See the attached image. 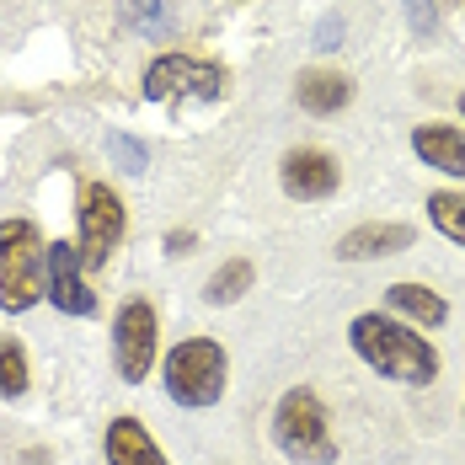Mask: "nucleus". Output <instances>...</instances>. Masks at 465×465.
<instances>
[{"label": "nucleus", "mask_w": 465, "mask_h": 465, "mask_svg": "<svg viewBox=\"0 0 465 465\" xmlns=\"http://www.w3.org/2000/svg\"><path fill=\"white\" fill-rule=\"evenodd\" d=\"M75 220H81V262L102 268L113 257V246L124 241V231H129L118 193L107 183H86L81 187V203H75Z\"/></svg>", "instance_id": "5"}, {"label": "nucleus", "mask_w": 465, "mask_h": 465, "mask_svg": "<svg viewBox=\"0 0 465 465\" xmlns=\"http://www.w3.org/2000/svg\"><path fill=\"white\" fill-rule=\"evenodd\" d=\"M407 16H412V27H418L422 38L433 33V5H428V0H407Z\"/></svg>", "instance_id": "20"}, {"label": "nucleus", "mask_w": 465, "mask_h": 465, "mask_svg": "<svg viewBox=\"0 0 465 465\" xmlns=\"http://www.w3.org/2000/svg\"><path fill=\"white\" fill-rule=\"evenodd\" d=\"M337 44H342V16H326L316 27V48H337Z\"/></svg>", "instance_id": "21"}, {"label": "nucleus", "mask_w": 465, "mask_h": 465, "mask_svg": "<svg viewBox=\"0 0 465 465\" xmlns=\"http://www.w3.org/2000/svg\"><path fill=\"white\" fill-rule=\"evenodd\" d=\"M113 364L129 385H140L155 364V311L144 300H129L113 322Z\"/></svg>", "instance_id": "6"}, {"label": "nucleus", "mask_w": 465, "mask_h": 465, "mask_svg": "<svg viewBox=\"0 0 465 465\" xmlns=\"http://www.w3.org/2000/svg\"><path fill=\"white\" fill-rule=\"evenodd\" d=\"M124 5H129V16L140 22L144 33H166V27H172V11L155 5V0H124Z\"/></svg>", "instance_id": "19"}, {"label": "nucleus", "mask_w": 465, "mask_h": 465, "mask_svg": "<svg viewBox=\"0 0 465 465\" xmlns=\"http://www.w3.org/2000/svg\"><path fill=\"white\" fill-rule=\"evenodd\" d=\"M107 150H113V161H118L124 172H144V166H150L144 144H140V140H129V134H113V140H107Z\"/></svg>", "instance_id": "18"}, {"label": "nucleus", "mask_w": 465, "mask_h": 465, "mask_svg": "<svg viewBox=\"0 0 465 465\" xmlns=\"http://www.w3.org/2000/svg\"><path fill=\"white\" fill-rule=\"evenodd\" d=\"M48 273V246L33 220H0V311L22 316L38 305Z\"/></svg>", "instance_id": "2"}, {"label": "nucleus", "mask_w": 465, "mask_h": 465, "mask_svg": "<svg viewBox=\"0 0 465 465\" xmlns=\"http://www.w3.org/2000/svg\"><path fill=\"white\" fill-rule=\"evenodd\" d=\"M300 107L305 113H337V107H348V96H353V81H342V75H326V70H311V75H300Z\"/></svg>", "instance_id": "14"}, {"label": "nucleus", "mask_w": 465, "mask_h": 465, "mask_svg": "<svg viewBox=\"0 0 465 465\" xmlns=\"http://www.w3.org/2000/svg\"><path fill=\"white\" fill-rule=\"evenodd\" d=\"M225 92V75L220 64H198L187 54H166L144 70V96L150 102H172V96H220Z\"/></svg>", "instance_id": "7"}, {"label": "nucleus", "mask_w": 465, "mask_h": 465, "mask_svg": "<svg viewBox=\"0 0 465 465\" xmlns=\"http://www.w3.org/2000/svg\"><path fill=\"white\" fill-rule=\"evenodd\" d=\"M273 444L294 465H331L337 460V444H331V428H326V407L316 401V391L294 385V391L279 396V407H273Z\"/></svg>", "instance_id": "3"}, {"label": "nucleus", "mask_w": 465, "mask_h": 465, "mask_svg": "<svg viewBox=\"0 0 465 465\" xmlns=\"http://www.w3.org/2000/svg\"><path fill=\"white\" fill-rule=\"evenodd\" d=\"M412 150L422 155V166H439L450 177H465V134L450 124H422L412 134Z\"/></svg>", "instance_id": "12"}, {"label": "nucleus", "mask_w": 465, "mask_h": 465, "mask_svg": "<svg viewBox=\"0 0 465 465\" xmlns=\"http://www.w3.org/2000/svg\"><path fill=\"white\" fill-rule=\"evenodd\" d=\"M246 289H252V262H246V257H235V262H225L214 279L203 283V300H209V305H235Z\"/></svg>", "instance_id": "15"}, {"label": "nucleus", "mask_w": 465, "mask_h": 465, "mask_svg": "<svg viewBox=\"0 0 465 465\" xmlns=\"http://www.w3.org/2000/svg\"><path fill=\"white\" fill-rule=\"evenodd\" d=\"M166 391L183 407H214L225 396V348L214 337H193L166 353Z\"/></svg>", "instance_id": "4"}, {"label": "nucleus", "mask_w": 465, "mask_h": 465, "mask_svg": "<svg viewBox=\"0 0 465 465\" xmlns=\"http://www.w3.org/2000/svg\"><path fill=\"white\" fill-rule=\"evenodd\" d=\"M348 342H353V353L380 370L385 380H396V385H428L433 374H439V353H433V342L418 337L412 326L391 322V316H359V322L348 326Z\"/></svg>", "instance_id": "1"}, {"label": "nucleus", "mask_w": 465, "mask_h": 465, "mask_svg": "<svg viewBox=\"0 0 465 465\" xmlns=\"http://www.w3.org/2000/svg\"><path fill=\"white\" fill-rule=\"evenodd\" d=\"M412 246V225H359L337 241V257L342 262H370V257H391V252H407Z\"/></svg>", "instance_id": "10"}, {"label": "nucleus", "mask_w": 465, "mask_h": 465, "mask_svg": "<svg viewBox=\"0 0 465 465\" xmlns=\"http://www.w3.org/2000/svg\"><path fill=\"white\" fill-rule=\"evenodd\" d=\"M107 465H166V455L155 450L140 418H113L107 422Z\"/></svg>", "instance_id": "11"}, {"label": "nucleus", "mask_w": 465, "mask_h": 465, "mask_svg": "<svg viewBox=\"0 0 465 465\" xmlns=\"http://www.w3.org/2000/svg\"><path fill=\"white\" fill-rule=\"evenodd\" d=\"M428 220H433L439 235H450V241L465 246V193H433L428 198Z\"/></svg>", "instance_id": "16"}, {"label": "nucleus", "mask_w": 465, "mask_h": 465, "mask_svg": "<svg viewBox=\"0 0 465 465\" xmlns=\"http://www.w3.org/2000/svg\"><path fill=\"white\" fill-rule=\"evenodd\" d=\"M385 305H391L396 316L418 322V326H444V316H450V305H444L428 283H391V289H385Z\"/></svg>", "instance_id": "13"}, {"label": "nucleus", "mask_w": 465, "mask_h": 465, "mask_svg": "<svg viewBox=\"0 0 465 465\" xmlns=\"http://www.w3.org/2000/svg\"><path fill=\"white\" fill-rule=\"evenodd\" d=\"M460 113H465V96H460Z\"/></svg>", "instance_id": "22"}, {"label": "nucleus", "mask_w": 465, "mask_h": 465, "mask_svg": "<svg viewBox=\"0 0 465 465\" xmlns=\"http://www.w3.org/2000/svg\"><path fill=\"white\" fill-rule=\"evenodd\" d=\"M279 183L289 198H326L337 187V161L322 150H294V155H283Z\"/></svg>", "instance_id": "9"}, {"label": "nucleus", "mask_w": 465, "mask_h": 465, "mask_svg": "<svg viewBox=\"0 0 465 465\" xmlns=\"http://www.w3.org/2000/svg\"><path fill=\"white\" fill-rule=\"evenodd\" d=\"M81 252L75 246H48V300L64 311V316H92L96 311V294L86 289V279H81Z\"/></svg>", "instance_id": "8"}, {"label": "nucleus", "mask_w": 465, "mask_h": 465, "mask_svg": "<svg viewBox=\"0 0 465 465\" xmlns=\"http://www.w3.org/2000/svg\"><path fill=\"white\" fill-rule=\"evenodd\" d=\"M27 391V353L16 337H0V396H22Z\"/></svg>", "instance_id": "17"}]
</instances>
